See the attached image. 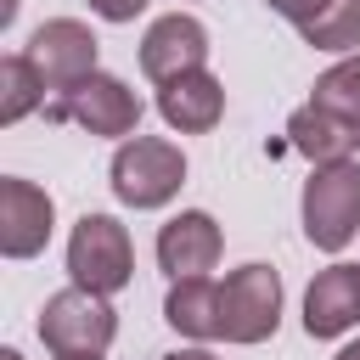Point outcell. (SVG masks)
<instances>
[{"mask_svg": "<svg viewBox=\"0 0 360 360\" xmlns=\"http://www.w3.org/2000/svg\"><path fill=\"white\" fill-rule=\"evenodd\" d=\"M197 68H208V28H202L191 11L158 17V22L146 28V39H141V73H146L152 84H169V79L197 73Z\"/></svg>", "mask_w": 360, "mask_h": 360, "instance_id": "cell-9", "label": "cell"}, {"mask_svg": "<svg viewBox=\"0 0 360 360\" xmlns=\"http://www.w3.org/2000/svg\"><path fill=\"white\" fill-rule=\"evenodd\" d=\"M287 141H292V152L309 158V163H338V158H354L360 129L343 124V118H332V112H321L315 101H304V107L287 118Z\"/></svg>", "mask_w": 360, "mask_h": 360, "instance_id": "cell-13", "label": "cell"}, {"mask_svg": "<svg viewBox=\"0 0 360 360\" xmlns=\"http://www.w3.org/2000/svg\"><path fill=\"white\" fill-rule=\"evenodd\" d=\"M45 118L51 124H79L84 135H101V141H129L141 135V96L118 79V73H90L68 90H56L45 101Z\"/></svg>", "mask_w": 360, "mask_h": 360, "instance_id": "cell-2", "label": "cell"}, {"mask_svg": "<svg viewBox=\"0 0 360 360\" xmlns=\"http://www.w3.org/2000/svg\"><path fill=\"white\" fill-rule=\"evenodd\" d=\"M298 34H304V45H315V51H338V56L360 51V0H326Z\"/></svg>", "mask_w": 360, "mask_h": 360, "instance_id": "cell-17", "label": "cell"}, {"mask_svg": "<svg viewBox=\"0 0 360 360\" xmlns=\"http://www.w3.org/2000/svg\"><path fill=\"white\" fill-rule=\"evenodd\" d=\"M107 174H112V197L124 208L146 214V208H163V202L180 197V186H186V152L174 141H163V135H129V141H118Z\"/></svg>", "mask_w": 360, "mask_h": 360, "instance_id": "cell-3", "label": "cell"}, {"mask_svg": "<svg viewBox=\"0 0 360 360\" xmlns=\"http://www.w3.org/2000/svg\"><path fill=\"white\" fill-rule=\"evenodd\" d=\"M39 343L68 360V354H107L112 338H118V309L107 292H90V287H62L45 298L39 309Z\"/></svg>", "mask_w": 360, "mask_h": 360, "instance_id": "cell-4", "label": "cell"}, {"mask_svg": "<svg viewBox=\"0 0 360 360\" xmlns=\"http://www.w3.org/2000/svg\"><path fill=\"white\" fill-rule=\"evenodd\" d=\"M163 321L191 338V343H214L219 338V287L208 276H180L169 281V298H163Z\"/></svg>", "mask_w": 360, "mask_h": 360, "instance_id": "cell-14", "label": "cell"}, {"mask_svg": "<svg viewBox=\"0 0 360 360\" xmlns=\"http://www.w3.org/2000/svg\"><path fill=\"white\" fill-rule=\"evenodd\" d=\"M28 56H34V68L45 73L51 90H68V84H79V79L96 73L101 45H96V34L79 17H51V22H39L28 34Z\"/></svg>", "mask_w": 360, "mask_h": 360, "instance_id": "cell-8", "label": "cell"}, {"mask_svg": "<svg viewBox=\"0 0 360 360\" xmlns=\"http://www.w3.org/2000/svg\"><path fill=\"white\" fill-rule=\"evenodd\" d=\"M0 360H22V354H17V349H0Z\"/></svg>", "mask_w": 360, "mask_h": 360, "instance_id": "cell-23", "label": "cell"}, {"mask_svg": "<svg viewBox=\"0 0 360 360\" xmlns=\"http://www.w3.org/2000/svg\"><path fill=\"white\" fill-rule=\"evenodd\" d=\"M264 6H270L276 17H287L292 28H304V22H309V17H315V11L326 6V0H264Z\"/></svg>", "mask_w": 360, "mask_h": 360, "instance_id": "cell-19", "label": "cell"}, {"mask_svg": "<svg viewBox=\"0 0 360 360\" xmlns=\"http://www.w3.org/2000/svg\"><path fill=\"white\" fill-rule=\"evenodd\" d=\"M304 236L321 253H343L360 236V163L338 158V163H315L304 180Z\"/></svg>", "mask_w": 360, "mask_h": 360, "instance_id": "cell-1", "label": "cell"}, {"mask_svg": "<svg viewBox=\"0 0 360 360\" xmlns=\"http://www.w3.org/2000/svg\"><path fill=\"white\" fill-rule=\"evenodd\" d=\"M158 118L174 129V135H202L225 118V84L197 68V73H180L169 84H158Z\"/></svg>", "mask_w": 360, "mask_h": 360, "instance_id": "cell-12", "label": "cell"}, {"mask_svg": "<svg viewBox=\"0 0 360 360\" xmlns=\"http://www.w3.org/2000/svg\"><path fill=\"white\" fill-rule=\"evenodd\" d=\"M146 6H152V0H90V11H96L101 22H135Z\"/></svg>", "mask_w": 360, "mask_h": 360, "instance_id": "cell-18", "label": "cell"}, {"mask_svg": "<svg viewBox=\"0 0 360 360\" xmlns=\"http://www.w3.org/2000/svg\"><path fill=\"white\" fill-rule=\"evenodd\" d=\"M158 360H219V354H214V349H202V343H197V349H174V354H158Z\"/></svg>", "mask_w": 360, "mask_h": 360, "instance_id": "cell-20", "label": "cell"}, {"mask_svg": "<svg viewBox=\"0 0 360 360\" xmlns=\"http://www.w3.org/2000/svg\"><path fill=\"white\" fill-rule=\"evenodd\" d=\"M68 276L90 292H124L135 281V242L118 214H84L68 236Z\"/></svg>", "mask_w": 360, "mask_h": 360, "instance_id": "cell-5", "label": "cell"}, {"mask_svg": "<svg viewBox=\"0 0 360 360\" xmlns=\"http://www.w3.org/2000/svg\"><path fill=\"white\" fill-rule=\"evenodd\" d=\"M281 326V276L259 259L236 264L219 287V338L225 343H264Z\"/></svg>", "mask_w": 360, "mask_h": 360, "instance_id": "cell-6", "label": "cell"}, {"mask_svg": "<svg viewBox=\"0 0 360 360\" xmlns=\"http://www.w3.org/2000/svg\"><path fill=\"white\" fill-rule=\"evenodd\" d=\"M349 326H360V264H326L315 270V281L304 287V332L309 338H343Z\"/></svg>", "mask_w": 360, "mask_h": 360, "instance_id": "cell-11", "label": "cell"}, {"mask_svg": "<svg viewBox=\"0 0 360 360\" xmlns=\"http://www.w3.org/2000/svg\"><path fill=\"white\" fill-rule=\"evenodd\" d=\"M338 360H360V338H354V343H343V349H338Z\"/></svg>", "mask_w": 360, "mask_h": 360, "instance_id": "cell-22", "label": "cell"}, {"mask_svg": "<svg viewBox=\"0 0 360 360\" xmlns=\"http://www.w3.org/2000/svg\"><path fill=\"white\" fill-rule=\"evenodd\" d=\"M51 225H56L51 191L34 186V180H22V174H6V180H0V253H6V259H34V253H45Z\"/></svg>", "mask_w": 360, "mask_h": 360, "instance_id": "cell-7", "label": "cell"}, {"mask_svg": "<svg viewBox=\"0 0 360 360\" xmlns=\"http://www.w3.org/2000/svg\"><path fill=\"white\" fill-rule=\"evenodd\" d=\"M11 17H17V0H0V28H11Z\"/></svg>", "mask_w": 360, "mask_h": 360, "instance_id": "cell-21", "label": "cell"}, {"mask_svg": "<svg viewBox=\"0 0 360 360\" xmlns=\"http://www.w3.org/2000/svg\"><path fill=\"white\" fill-rule=\"evenodd\" d=\"M45 73L34 68V56L28 51H11V56H0V124L11 129V124H22L28 112H39L45 107Z\"/></svg>", "mask_w": 360, "mask_h": 360, "instance_id": "cell-15", "label": "cell"}, {"mask_svg": "<svg viewBox=\"0 0 360 360\" xmlns=\"http://www.w3.org/2000/svg\"><path fill=\"white\" fill-rule=\"evenodd\" d=\"M68 360H101V354H68Z\"/></svg>", "mask_w": 360, "mask_h": 360, "instance_id": "cell-24", "label": "cell"}, {"mask_svg": "<svg viewBox=\"0 0 360 360\" xmlns=\"http://www.w3.org/2000/svg\"><path fill=\"white\" fill-rule=\"evenodd\" d=\"M219 248H225V236H219L214 214H208V208H180V214L158 231V270H163L169 281H180V276H208V270L219 264Z\"/></svg>", "mask_w": 360, "mask_h": 360, "instance_id": "cell-10", "label": "cell"}, {"mask_svg": "<svg viewBox=\"0 0 360 360\" xmlns=\"http://www.w3.org/2000/svg\"><path fill=\"white\" fill-rule=\"evenodd\" d=\"M309 101H315L321 112H332V118H343V124H354V129H360V51L338 56V62L315 79Z\"/></svg>", "mask_w": 360, "mask_h": 360, "instance_id": "cell-16", "label": "cell"}]
</instances>
